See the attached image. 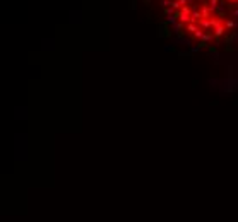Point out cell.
Here are the masks:
<instances>
[{"label": "cell", "mask_w": 238, "mask_h": 222, "mask_svg": "<svg viewBox=\"0 0 238 222\" xmlns=\"http://www.w3.org/2000/svg\"><path fill=\"white\" fill-rule=\"evenodd\" d=\"M231 4H238V0H230Z\"/></svg>", "instance_id": "3957f363"}, {"label": "cell", "mask_w": 238, "mask_h": 222, "mask_svg": "<svg viewBox=\"0 0 238 222\" xmlns=\"http://www.w3.org/2000/svg\"><path fill=\"white\" fill-rule=\"evenodd\" d=\"M236 5H238V4H236Z\"/></svg>", "instance_id": "277c9868"}, {"label": "cell", "mask_w": 238, "mask_h": 222, "mask_svg": "<svg viewBox=\"0 0 238 222\" xmlns=\"http://www.w3.org/2000/svg\"><path fill=\"white\" fill-rule=\"evenodd\" d=\"M224 26H226V29H233V27H235V22L233 21H224Z\"/></svg>", "instance_id": "6da1fadb"}, {"label": "cell", "mask_w": 238, "mask_h": 222, "mask_svg": "<svg viewBox=\"0 0 238 222\" xmlns=\"http://www.w3.org/2000/svg\"><path fill=\"white\" fill-rule=\"evenodd\" d=\"M233 17H238V9H236V10H233Z\"/></svg>", "instance_id": "7a4b0ae2"}]
</instances>
